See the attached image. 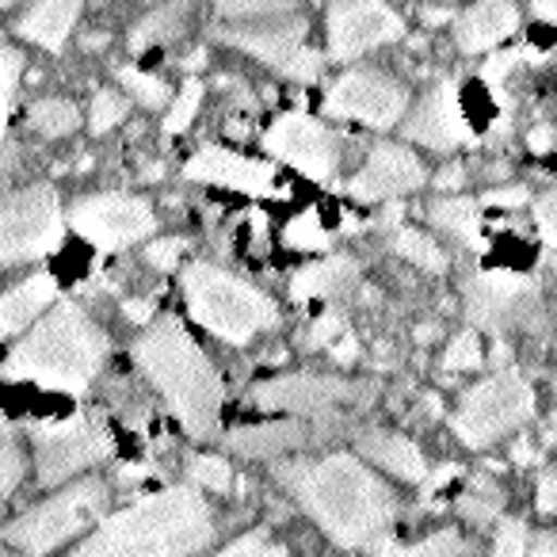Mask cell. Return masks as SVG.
I'll return each instance as SVG.
<instances>
[{"label": "cell", "instance_id": "1", "mask_svg": "<svg viewBox=\"0 0 557 557\" xmlns=\"http://www.w3.org/2000/svg\"><path fill=\"white\" fill-rule=\"evenodd\" d=\"M275 481L344 549H363L371 557H397L394 546L397 496L356 455L278 462Z\"/></svg>", "mask_w": 557, "mask_h": 557}, {"label": "cell", "instance_id": "2", "mask_svg": "<svg viewBox=\"0 0 557 557\" xmlns=\"http://www.w3.org/2000/svg\"><path fill=\"white\" fill-rule=\"evenodd\" d=\"M214 534V511L199 488L176 485L108 516L70 557H195Z\"/></svg>", "mask_w": 557, "mask_h": 557}, {"label": "cell", "instance_id": "3", "mask_svg": "<svg viewBox=\"0 0 557 557\" xmlns=\"http://www.w3.org/2000/svg\"><path fill=\"white\" fill-rule=\"evenodd\" d=\"M134 363L169 401L172 417L191 440H214L222 420V379L176 313L146 325L141 341L134 344Z\"/></svg>", "mask_w": 557, "mask_h": 557}, {"label": "cell", "instance_id": "4", "mask_svg": "<svg viewBox=\"0 0 557 557\" xmlns=\"http://www.w3.org/2000/svg\"><path fill=\"white\" fill-rule=\"evenodd\" d=\"M111 341L77 302H58L39 325L20 341L4 371L20 382L81 394L108 363Z\"/></svg>", "mask_w": 557, "mask_h": 557}, {"label": "cell", "instance_id": "5", "mask_svg": "<svg viewBox=\"0 0 557 557\" xmlns=\"http://www.w3.org/2000/svg\"><path fill=\"white\" fill-rule=\"evenodd\" d=\"M184 298L195 325H202L210 336L225 344H252L260 333H271L278 325V310L263 290L252 283L214 268V263H187L184 268Z\"/></svg>", "mask_w": 557, "mask_h": 557}, {"label": "cell", "instance_id": "6", "mask_svg": "<svg viewBox=\"0 0 557 557\" xmlns=\"http://www.w3.org/2000/svg\"><path fill=\"white\" fill-rule=\"evenodd\" d=\"M108 500H111L108 481H100V478L73 481L62 493L42 500L39 508L12 519V523L4 527V542L24 549L27 557H42L62 546V542H70L73 534L88 531V527L108 511Z\"/></svg>", "mask_w": 557, "mask_h": 557}, {"label": "cell", "instance_id": "7", "mask_svg": "<svg viewBox=\"0 0 557 557\" xmlns=\"http://www.w3.org/2000/svg\"><path fill=\"white\" fill-rule=\"evenodd\" d=\"M306 27L310 24L298 12V4H290V9L271 12V16L222 24L218 27V39L252 54L256 62L271 65V70L283 73L287 81L310 85V81L321 77V54L306 42Z\"/></svg>", "mask_w": 557, "mask_h": 557}, {"label": "cell", "instance_id": "8", "mask_svg": "<svg viewBox=\"0 0 557 557\" xmlns=\"http://www.w3.org/2000/svg\"><path fill=\"white\" fill-rule=\"evenodd\" d=\"M531 417H534V389L527 386L523 374L504 367V371L488 374L473 389H466L450 428H455V435L466 447L481 450V447H493L504 435H511L516 428H523Z\"/></svg>", "mask_w": 557, "mask_h": 557}, {"label": "cell", "instance_id": "9", "mask_svg": "<svg viewBox=\"0 0 557 557\" xmlns=\"http://www.w3.org/2000/svg\"><path fill=\"white\" fill-rule=\"evenodd\" d=\"M62 245V202L50 184L0 195V268L50 256Z\"/></svg>", "mask_w": 557, "mask_h": 557}, {"label": "cell", "instance_id": "10", "mask_svg": "<svg viewBox=\"0 0 557 557\" xmlns=\"http://www.w3.org/2000/svg\"><path fill=\"white\" fill-rule=\"evenodd\" d=\"M35 470L42 485H62L73 473L103 462L111 455V428L100 412H77L70 420H50L32 432Z\"/></svg>", "mask_w": 557, "mask_h": 557}, {"label": "cell", "instance_id": "11", "mask_svg": "<svg viewBox=\"0 0 557 557\" xmlns=\"http://www.w3.org/2000/svg\"><path fill=\"white\" fill-rule=\"evenodd\" d=\"M405 108H409V88L382 70H348L325 92V115L351 119L374 131L405 123Z\"/></svg>", "mask_w": 557, "mask_h": 557}, {"label": "cell", "instance_id": "12", "mask_svg": "<svg viewBox=\"0 0 557 557\" xmlns=\"http://www.w3.org/2000/svg\"><path fill=\"white\" fill-rule=\"evenodd\" d=\"M70 225L100 252H119V248H131L134 240H146L157 230V218L153 207L138 195L103 191L73 202Z\"/></svg>", "mask_w": 557, "mask_h": 557}, {"label": "cell", "instance_id": "13", "mask_svg": "<svg viewBox=\"0 0 557 557\" xmlns=\"http://www.w3.org/2000/svg\"><path fill=\"white\" fill-rule=\"evenodd\" d=\"M405 35V24L386 0H333L329 4V54L333 62H351L389 47Z\"/></svg>", "mask_w": 557, "mask_h": 557}, {"label": "cell", "instance_id": "14", "mask_svg": "<svg viewBox=\"0 0 557 557\" xmlns=\"http://www.w3.org/2000/svg\"><path fill=\"white\" fill-rule=\"evenodd\" d=\"M263 149L310 180H329L336 172V164H341L336 134L325 123H318V119L302 115V111L278 115L271 123V131L263 134Z\"/></svg>", "mask_w": 557, "mask_h": 557}, {"label": "cell", "instance_id": "15", "mask_svg": "<svg viewBox=\"0 0 557 557\" xmlns=\"http://www.w3.org/2000/svg\"><path fill=\"white\" fill-rule=\"evenodd\" d=\"M539 306V283L516 271H481L466 283V313L478 329H500L527 321Z\"/></svg>", "mask_w": 557, "mask_h": 557}, {"label": "cell", "instance_id": "16", "mask_svg": "<svg viewBox=\"0 0 557 557\" xmlns=\"http://www.w3.org/2000/svg\"><path fill=\"white\" fill-rule=\"evenodd\" d=\"M359 386L333 374H283V379L260 382L252 389V401L268 412H295V417H325L336 405L356 401Z\"/></svg>", "mask_w": 557, "mask_h": 557}, {"label": "cell", "instance_id": "17", "mask_svg": "<svg viewBox=\"0 0 557 557\" xmlns=\"http://www.w3.org/2000/svg\"><path fill=\"white\" fill-rule=\"evenodd\" d=\"M401 131L409 141H417V146H424V149H435V153H450V149L466 146V141L473 138V131L462 111V100H458L455 81L435 85L432 92L409 111Z\"/></svg>", "mask_w": 557, "mask_h": 557}, {"label": "cell", "instance_id": "18", "mask_svg": "<svg viewBox=\"0 0 557 557\" xmlns=\"http://www.w3.org/2000/svg\"><path fill=\"white\" fill-rule=\"evenodd\" d=\"M184 176L191 180V184L230 187V191H245V195H252V199L283 195L275 169H271L268 161H252V157H240L222 146H202L199 153L184 164Z\"/></svg>", "mask_w": 557, "mask_h": 557}, {"label": "cell", "instance_id": "19", "mask_svg": "<svg viewBox=\"0 0 557 557\" xmlns=\"http://www.w3.org/2000/svg\"><path fill=\"white\" fill-rule=\"evenodd\" d=\"M424 184V161H420L412 149L394 146V141H379V146L367 153L363 169L351 176L348 191L359 202H382L397 199V195H409Z\"/></svg>", "mask_w": 557, "mask_h": 557}, {"label": "cell", "instance_id": "20", "mask_svg": "<svg viewBox=\"0 0 557 557\" xmlns=\"http://www.w3.org/2000/svg\"><path fill=\"white\" fill-rule=\"evenodd\" d=\"M519 27V12L511 0H478L470 12L455 20V42L466 54H485L511 39Z\"/></svg>", "mask_w": 557, "mask_h": 557}, {"label": "cell", "instance_id": "21", "mask_svg": "<svg viewBox=\"0 0 557 557\" xmlns=\"http://www.w3.org/2000/svg\"><path fill=\"white\" fill-rule=\"evenodd\" d=\"M356 447L359 455L367 458V462H374L379 470L394 473V478L401 481H428V462L424 455H420V447L412 440H405V435L397 432H382V428H367V432L356 435Z\"/></svg>", "mask_w": 557, "mask_h": 557}, {"label": "cell", "instance_id": "22", "mask_svg": "<svg viewBox=\"0 0 557 557\" xmlns=\"http://www.w3.org/2000/svg\"><path fill=\"white\" fill-rule=\"evenodd\" d=\"M310 443V428L302 420H271V424L233 428L225 435V447L245 458H283L290 450H302Z\"/></svg>", "mask_w": 557, "mask_h": 557}, {"label": "cell", "instance_id": "23", "mask_svg": "<svg viewBox=\"0 0 557 557\" xmlns=\"http://www.w3.org/2000/svg\"><path fill=\"white\" fill-rule=\"evenodd\" d=\"M58 302H62V295H58L54 275L42 271V275L24 278L20 287H12L9 295L0 298V333H24L27 325H35Z\"/></svg>", "mask_w": 557, "mask_h": 557}, {"label": "cell", "instance_id": "24", "mask_svg": "<svg viewBox=\"0 0 557 557\" xmlns=\"http://www.w3.org/2000/svg\"><path fill=\"white\" fill-rule=\"evenodd\" d=\"M81 4H85V0H35L32 12L20 20L16 32L42 50H62L73 24H77V16H81Z\"/></svg>", "mask_w": 557, "mask_h": 557}, {"label": "cell", "instance_id": "25", "mask_svg": "<svg viewBox=\"0 0 557 557\" xmlns=\"http://www.w3.org/2000/svg\"><path fill=\"white\" fill-rule=\"evenodd\" d=\"M359 263L351 256H329L321 263H310L302 268L295 278H290V298L295 302H313V298H336L356 283Z\"/></svg>", "mask_w": 557, "mask_h": 557}, {"label": "cell", "instance_id": "26", "mask_svg": "<svg viewBox=\"0 0 557 557\" xmlns=\"http://www.w3.org/2000/svg\"><path fill=\"white\" fill-rule=\"evenodd\" d=\"M428 218L435 230L450 233L466 245H481V210L473 199H435L428 207Z\"/></svg>", "mask_w": 557, "mask_h": 557}, {"label": "cell", "instance_id": "27", "mask_svg": "<svg viewBox=\"0 0 557 557\" xmlns=\"http://www.w3.org/2000/svg\"><path fill=\"white\" fill-rule=\"evenodd\" d=\"M27 126L42 138H65L81 126V111L73 100H62V96H47V100H35L27 108Z\"/></svg>", "mask_w": 557, "mask_h": 557}, {"label": "cell", "instance_id": "28", "mask_svg": "<svg viewBox=\"0 0 557 557\" xmlns=\"http://www.w3.org/2000/svg\"><path fill=\"white\" fill-rule=\"evenodd\" d=\"M500 508H504V493L485 478H478L462 496H458V511H462V519H470L473 527H488L496 516H500Z\"/></svg>", "mask_w": 557, "mask_h": 557}, {"label": "cell", "instance_id": "29", "mask_svg": "<svg viewBox=\"0 0 557 557\" xmlns=\"http://www.w3.org/2000/svg\"><path fill=\"white\" fill-rule=\"evenodd\" d=\"M180 20H184V0H172L164 9L149 12L146 20H138V27L131 32V50H146V47H157L161 39L176 35Z\"/></svg>", "mask_w": 557, "mask_h": 557}, {"label": "cell", "instance_id": "30", "mask_svg": "<svg viewBox=\"0 0 557 557\" xmlns=\"http://www.w3.org/2000/svg\"><path fill=\"white\" fill-rule=\"evenodd\" d=\"M394 252L401 260H409L412 268H424V271H443L447 268V252L440 248V240H432L428 233L420 230H401L394 237Z\"/></svg>", "mask_w": 557, "mask_h": 557}, {"label": "cell", "instance_id": "31", "mask_svg": "<svg viewBox=\"0 0 557 557\" xmlns=\"http://www.w3.org/2000/svg\"><path fill=\"white\" fill-rule=\"evenodd\" d=\"M187 478L195 488H210V493H230L233 488V466L222 455H191L187 458Z\"/></svg>", "mask_w": 557, "mask_h": 557}, {"label": "cell", "instance_id": "32", "mask_svg": "<svg viewBox=\"0 0 557 557\" xmlns=\"http://www.w3.org/2000/svg\"><path fill=\"white\" fill-rule=\"evenodd\" d=\"M397 557H473V546L458 531H435L409 549H397Z\"/></svg>", "mask_w": 557, "mask_h": 557}, {"label": "cell", "instance_id": "33", "mask_svg": "<svg viewBox=\"0 0 557 557\" xmlns=\"http://www.w3.org/2000/svg\"><path fill=\"white\" fill-rule=\"evenodd\" d=\"M126 111H131V103H126L115 88H96L92 108H88V126H92V134H108L111 126L123 123Z\"/></svg>", "mask_w": 557, "mask_h": 557}, {"label": "cell", "instance_id": "34", "mask_svg": "<svg viewBox=\"0 0 557 557\" xmlns=\"http://www.w3.org/2000/svg\"><path fill=\"white\" fill-rule=\"evenodd\" d=\"M485 363V351H481V336L473 329L458 333L455 341L447 344V356H443V367L447 371H478Z\"/></svg>", "mask_w": 557, "mask_h": 557}, {"label": "cell", "instance_id": "35", "mask_svg": "<svg viewBox=\"0 0 557 557\" xmlns=\"http://www.w3.org/2000/svg\"><path fill=\"white\" fill-rule=\"evenodd\" d=\"M214 9L222 24H237V20H256L290 9V0H214Z\"/></svg>", "mask_w": 557, "mask_h": 557}, {"label": "cell", "instance_id": "36", "mask_svg": "<svg viewBox=\"0 0 557 557\" xmlns=\"http://www.w3.org/2000/svg\"><path fill=\"white\" fill-rule=\"evenodd\" d=\"M119 81H123V85L134 92V100L146 103V108H161V103L169 100V85H164L161 77H149V73L134 70V65H123V70H119Z\"/></svg>", "mask_w": 557, "mask_h": 557}, {"label": "cell", "instance_id": "37", "mask_svg": "<svg viewBox=\"0 0 557 557\" xmlns=\"http://www.w3.org/2000/svg\"><path fill=\"white\" fill-rule=\"evenodd\" d=\"M24 481V455H20V443L12 440V432L0 424V496L16 493V485Z\"/></svg>", "mask_w": 557, "mask_h": 557}, {"label": "cell", "instance_id": "38", "mask_svg": "<svg viewBox=\"0 0 557 557\" xmlns=\"http://www.w3.org/2000/svg\"><path fill=\"white\" fill-rule=\"evenodd\" d=\"M199 103H202V85L199 81H187V85L180 88L176 100H172V111H169V119H164V134H169V138L172 134H184L187 126H191Z\"/></svg>", "mask_w": 557, "mask_h": 557}, {"label": "cell", "instance_id": "39", "mask_svg": "<svg viewBox=\"0 0 557 557\" xmlns=\"http://www.w3.org/2000/svg\"><path fill=\"white\" fill-rule=\"evenodd\" d=\"M329 230L321 225V218L313 214V210H302L298 218H290V225H287V245H295V248H329Z\"/></svg>", "mask_w": 557, "mask_h": 557}, {"label": "cell", "instance_id": "40", "mask_svg": "<svg viewBox=\"0 0 557 557\" xmlns=\"http://www.w3.org/2000/svg\"><path fill=\"white\" fill-rule=\"evenodd\" d=\"M214 557H290V554H287V546L271 542L263 531H248V534H240L237 542H230L225 549H218Z\"/></svg>", "mask_w": 557, "mask_h": 557}, {"label": "cell", "instance_id": "41", "mask_svg": "<svg viewBox=\"0 0 557 557\" xmlns=\"http://www.w3.org/2000/svg\"><path fill=\"white\" fill-rule=\"evenodd\" d=\"M20 73H24V58L16 50L0 47V134H4V119H9L12 88H16Z\"/></svg>", "mask_w": 557, "mask_h": 557}, {"label": "cell", "instance_id": "42", "mask_svg": "<svg viewBox=\"0 0 557 557\" xmlns=\"http://www.w3.org/2000/svg\"><path fill=\"white\" fill-rule=\"evenodd\" d=\"M341 336H348V329H344V318L336 310H329V313H321V318L313 321L310 329H306L302 344H306V348H333Z\"/></svg>", "mask_w": 557, "mask_h": 557}, {"label": "cell", "instance_id": "43", "mask_svg": "<svg viewBox=\"0 0 557 557\" xmlns=\"http://www.w3.org/2000/svg\"><path fill=\"white\" fill-rule=\"evenodd\" d=\"M527 527L519 519H504L500 531H496V546H493V557H527Z\"/></svg>", "mask_w": 557, "mask_h": 557}, {"label": "cell", "instance_id": "44", "mask_svg": "<svg viewBox=\"0 0 557 557\" xmlns=\"http://www.w3.org/2000/svg\"><path fill=\"white\" fill-rule=\"evenodd\" d=\"M534 225H539V237L557 248V187L534 199Z\"/></svg>", "mask_w": 557, "mask_h": 557}, {"label": "cell", "instance_id": "45", "mask_svg": "<svg viewBox=\"0 0 557 557\" xmlns=\"http://www.w3.org/2000/svg\"><path fill=\"white\" fill-rule=\"evenodd\" d=\"M180 256H184V240H180V237L149 240V248H146V260L153 263L157 271H176L180 268Z\"/></svg>", "mask_w": 557, "mask_h": 557}, {"label": "cell", "instance_id": "46", "mask_svg": "<svg viewBox=\"0 0 557 557\" xmlns=\"http://www.w3.org/2000/svg\"><path fill=\"white\" fill-rule=\"evenodd\" d=\"M519 50H500V54H493L485 62V70H481V81H485L488 88H496V92H500V85H504V77H508L511 70H516L519 65Z\"/></svg>", "mask_w": 557, "mask_h": 557}, {"label": "cell", "instance_id": "47", "mask_svg": "<svg viewBox=\"0 0 557 557\" xmlns=\"http://www.w3.org/2000/svg\"><path fill=\"white\" fill-rule=\"evenodd\" d=\"M534 500H539L542 516H557V466H549V470L539 478V493H534Z\"/></svg>", "mask_w": 557, "mask_h": 557}, {"label": "cell", "instance_id": "48", "mask_svg": "<svg viewBox=\"0 0 557 557\" xmlns=\"http://www.w3.org/2000/svg\"><path fill=\"white\" fill-rule=\"evenodd\" d=\"M157 306L149 302V298H131V302H123V313L126 321H134V325H149V318H153Z\"/></svg>", "mask_w": 557, "mask_h": 557}, {"label": "cell", "instance_id": "49", "mask_svg": "<svg viewBox=\"0 0 557 557\" xmlns=\"http://www.w3.org/2000/svg\"><path fill=\"white\" fill-rule=\"evenodd\" d=\"M485 202H488V207H523L527 191H523V187H504V191H488Z\"/></svg>", "mask_w": 557, "mask_h": 557}, {"label": "cell", "instance_id": "50", "mask_svg": "<svg viewBox=\"0 0 557 557\" xmlns=\"http://www.w3.org/2000/svg\"><path fill=\"white\" fill-rule=\"evenodd\" d=\"M531 557H557V531H539L531 539Z\"/></svg>", "mask_w": 557, "mask_h": 557}, {"label": "cell", "instance_id": "51", "mask_svg": "<svg viewBox=\"0 0 557 557\" xmlns=\"http://www.w3.org/2000/svg\"><path fill=\"white\" fill-rule=\"evenodd\" d=\"M329 356H333L336 363H351V359L359 356V341H356L351 333H348V336H341V341H336L333 348H329Z\"/></svg>", "mask_w": 557, "mask_h": 557}, {"label": "cell", "instance_id": "52", "mask_svg": "<svg viewBox=\"0 0 557 557\" xmlns=\"http://www.w3.org/2000/svg\"><path fill=\"white\" fill-rule=\"evenodd\" d=\"M527 146H531V153H549V149H554V131H549V126H534V131L527 134Z\"/></svg>", "mask_w": 557, "mask_h": 557}, {"label": "cell", "instance_id": "53", "mask_svg": "<svg viewBox=\"0 0 557 557\" xmlns=\"http://www.w3.org/2000/svg\"><path fill=\"white\" fill-rule=\"evenodd\" d=\"M531 12L542 20V24L557 27V0H531Z\"/></svg>", "mask_w": 557, "mask_h": 557}, {"label": "cell", "instance_id": "54", "mask_svg": "<svg viewBox=\"0 0 557 557\" xmlns=\"http://www.w3.org/2000/svg\"><path fill=\"white\" fill-rule=\"evenodd\" d=\"M440 184L443 187H458V184H462V169H458V164H455V169H443Z\"/></svg>", "mask_w": 557, "mask_h": 557}, {"label": "cell", "instance_id": "55", "mask_svg": "<svg viewBox=\"0 0 557 557\" xmlns=\"http://www.w3.org/2000/svg\"><path fill=\"white\" fill-rule=\"evenodd\" d=\"M9 4H12V0H0V9H9Z\"/></svg>", "mask_w": 557, "mask_h": 557}, {"label": "cell", "instance_id": "56", "mask_svg": "<svg viewBox=\"0 0 557 557\" xmlns=\"http://www.w3.org/2000/svg\"><path fill=\"white\" fill-rule=\"evenodd\" d=\"M0 557H12V554H4V549H0Z\"/></svg>", "mask_w": 557, "mask_h": 557}, {"label": "cell", "instance_id": "57", "mask_svg": "<svg viewBox=\"0 0 557 557\" xmlns=\"http://www.w3.org/2000/svg\"><path fill=\"white\" fill-rule=\"evenodd\" d=\"M554 389H557V382H554Z\"/></svg>", "mask_w": 557, "mask_h": 557}]
</instances>
